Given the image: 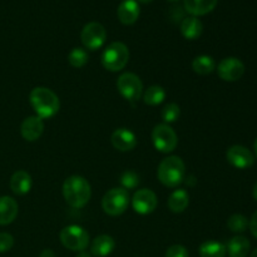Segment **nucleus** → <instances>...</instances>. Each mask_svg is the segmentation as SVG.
Instances as JSON below:
<instances>
[{
  "label": "nucleus",
  "mask_w": 257,
  "mask_h": 257,
  "mask_svg": "<svg viewBox=\"0 0 257 257\" xmlns=\"http://www.w3.org/2000/svg\"><path fill=\"white\" fill-rule=\"evenodd\" d=\"M230 257H246L250 252V241L245 236H235L226 246Z\"/></svg>",
  "instance_id": "412c9836"
},
{
  "label": "nucleus",
  "mask_w": 257,
  "mask_h": 257,
  "mask_svg": "<svg viewBox=\"0 0 257 257\" xmlns=\"http://www.w3.org/2000/svg\"><path fill=\"white\" fill-rule=\"evenodd\" d=\"M181 33L188 40H195L201 37L203 32L202 22L197 17L185 18L181 23Z\"/></svg>",
  "instance_id": "aec40b11"
},
{
  "label": "nucleus",
  "mask_w": 257,
  "mask_h": 257,
  "mask_svg": "<svg viewBox=\"0 0 257 257\" xmlns=\"http://www.w3.org/2000/svg\"><path fill=\"white\" fill-rule=\"evenodd\" d=\"M107 39V30L100 23L92 22L84 25L80 33V40L83 45L89 50H97L103 47Z\"/></svg>",
  "instance_id": "1a4fd4ad"
},
{
  "label": "nucleus",
  "mask_w": 257,
  "mask_h": 257,
  "mask_svg": "<svg viewBox=\"0 0 257 257\" xmlns=\"http://www.w3.org/2000/svg\"><path fill=\"white\" fill-rule=\"evenodd\" d=\"M110 142L115 150L120 152H128L137 146V137L128 128H118L112 133Z\"/></svg>",
  "instance_id": "ddd939ff"
},
{
  "label": "nucleus",
  "mask_w": 257,
  "mask_h": 257,
  "mask_svg": "<svg viewBox=\"0 0 257 257\" xmlns=\"http://www.w3.org/2000/svg\"><path fill=\"white\" fill-rule=\"evenodd\" d=\"M30 104L37 115L42 119L52 118L59 112L60 102L58 95L53 90L45 87H37L30 92Z\"/></svg>",
  "instance_id": "f03ea898"
},
{
  "label": "nucleus",
  "mask_w": 257,
  "mask_h": 257,
  "mask_svg": "<svg viewBox=\"0 0 257 257\" xmlns=\"http://www.w3.org/2000/svg\"><path fill=\"white\" fill-rule=\"evenodd\" d=\"M217 73L218 77L226 82H236L241 79L245 73V65L237 58L228 57L221 60L217 67Z\"/></svg>",
  "instance_id": "9b49d317"
},
{
  "label": "nucleus",
  "mask_w": 257,
  "mask_h": 257,
  "mask_svg": "<svg viewBox=\"0 0 257 257\" xmlns=\"http://www.w3.org/2000/svg\"><path fill=\"white\" fill-rule=\"evenodd\" d=\"M255 152H256V155H257V138H256V141H255Z\"/></svg>",
  "instance_id": "4c0bfd02"
},
{
  "label": "nucleus",
  "mask_w": 257,
  "mask_h": 257,
  "mask_svg": "<svg viewBox=\"0 0 257 257\" xmlns=\"http://www.w3.org/2000/svg\"><path fill=\"white\" fill-rule=\"evenodd\" d=\"M18 211L19 207L14 198L9 196L0 197V226L10 225L17 218Z\"/></svg>",
  "instance_id": "dca6fc26"
},
{
  "label": "nucleus",
  "mask_w": 257,
  "mask_h": 257,
  "mask_svg": "<svg viewBox=\"0 0 257 257\" xmlns=\"http://www.w3.org/2000/svg\"><path fill=\"white\" fill-rule=\"evenodd\" d=\"M227 227L230 228L232 232H243V231L247 230L248 220L243 215L236 213V215H232L227 220Z\"/></svg>",
  "instance_id": "cd10ccee"
},
{
  "label": "nucleus",
  "mask_w": 257,
  "mask_h": 257,
  "mask_svg": "<svg viewBox=\"0 0 257 257\" xmlns=\"http://www.w3.org/2000/svg\"><path fill=\"white\" fill-rule=\"evenodd\" d=\"M88 60H89V55H88L87 50L83 48H73L68 54V62L74 68L84 67Z\"/></svg>",
  "instance_id": "a878e982"
},
{
  "label": "nucleus",
  "mask_w": 257,
  "mask_h": 257,
  "mask_svg": "<svg viewBox=\"0 0 257 257\" xmlns=\"http://www.w3.org/2000/svg\"><path fill=\"white\" fill-rule=\"evenodd\" d=\"M60 242L72 251H83L89 245V233L78 225H69L60 231Z\"/></svg>",
  "instance_id": "423d86ee"
},
{
  "label": "nucleus",
  "mask_w": 257,
  "mask_h": 257,
  "mask_svg": "<svg viewBox=\"0 0 257 257\" xmlns=\"http://www.w3.org/2000/svg\"><path fill=\"white\" fill-rule=\"evenodd\" d=\"M136 2H138V3H142V4H150V3L152 2V0H136Z\"/></svg>",
  "instance_id": "c9c22d12"
},
{
  "label": "nucleus",
  "mask_w": 257,
  "mask_h": 257,
  "mask_svg": "<svg viewBox=\"0 0 257 257\" xmlns=\"http://www.w3.org/2000/svg\"><path fill=\"white\" fill-rule=\"evenodd\" d=\"M250 257H257V248H256L255 251H253L252 253H251V256H250Z\"/></svg>",
  "instance_id": "e433bc0d"
},
{
  "label": "nucleus",
  "mask_w": 257,
  "mask_h": 257,
  "mask_svg": "<svg viewBox=\"0 0 257 257\" xmlns=\"http://www.w3.org/2000/svg\"><path fill=\"white\" fill-rule=\"evenodd\" d=\"M252 195H253V198H255V200L257 201V182H256V185L253 186V191H252Z\"/></svg>",
  "instance_id": "f704fd0d"
},
{
  "label": "nucleus",
  "mask_w": 257,
  "mask_h": 257,
  "mask_svg": "<svg viewBox=\"0 0 257 257\" xmlns=\"http://www.w3.org/2000/svg\"><path fill=\"white\" fill-rule=\"evenodd\" d=\"M120 183H122L124 190L136 188L140 185V176H138L135 171H125V172H123V175L120 176Z\"/></svg>",
  "instance_id": "c85d7f7f"
},
{
  "label": "nucleus",
  "mask_w": 257,
  "mask_h": 257,
  "mask_svg": "<svg viewBox=\"0 0 257 257\" xmlns=\"http://www.w3.org/2000/svg\"><path fill=\"white\" fill-rule=\"evenodd\" d=\"M130 60V50L122 42H113L102 54V64L109 72H119Z\"/></svg>",
  "instance_id": "20e7f679"
},
{
  "label": "nucleus",
  "mask_w": 257,
  "mask_h": 257,
  "mask_svg": "<svg viewBox=\"0 0 257 257\" xmlns=\"http://www.w3.org/2000/svg\"><path fill=\"white\" fill-rule=\"evenodd\" d=\"M115 247V242L112 236L100 235L93 240L90 245V253L97 257H105L113 252Z\"/></svg>",
  "instance_id": "f3484780"
},
{
  "label": "nucleus",
  "mask_w": 257,
  "mask_h": 257,
  "mask_svg": "<svg viewBox=\"0 0 257 257\" xmlns=\"http://www.w3.org/2000/svg\"><path fill=\"white\" fill-rule=\"evenodd\" d=\"M188 203H190V195L186 190H176L175 192L171 193L168 197V208L175 213H181L187 208Z\"/></svg>",
  "instance_id": "4be33fe9"
},
{
  "label": "nucleus",
  "mask_w": 257,
  "mask_h": 257,
  "mask_svg": "<svg viewBox=\"0 0 257 257\" xmlns=\"http://www.w3.org/2000/svg\"><path fill=\"white\" fill-rule=\"evenodd\" d=\"M130 193L123 187L112 188L102 200V208L107 215L119 216L125 212L130 205Z\"/></svg>",
  "instance_id": "39448f33"
},
{
  "label": "nucleus",
  "mask_w": 257,
  "mask_h": 257,
  "mask_svg": "<svg viewBox=\"0 0 257 257\" xmlns=\"http://www.w3.org/2000/svg\"><path fill=\"white\" fill-rule=\"evenodd\" d=\"M226 158L230 165L236 168H240V170L250 168L255 162L252 152L243 146H232L228 148L226 152Z\"/></svg>",
  "instance_id": "f8f14e48"
},
{
  "label": "nucleus",
  "mask_w": 257,
  "mask_h": 257,
  "mask_svg": "<svg viewBox=\"0 0 257 257\" xmlns=\"http://www.w3.org/2000/svg\"><path fill=\"white\" fill-rule=\"evenodd\" d=\"M14 246V237L10 233L0 232V253L8 252Z\"/></svg>",
  "instance_id": "c756f323"
},
{
  "label": "nucleus",
  "mask_w": 257,
  "mask_h": 257,
  "mask_svg": "<svg viewBox=\"0 0 257 257\" xmlns=\"http://www.w3.org/2000/svg\"><path fill=\"white\" fill-rule=\"evenodd\" d=\"M170 2H177V0H170Z\"/></svg>",
  "instance_id": "58836bf2"
},
{
  "label": "nucleus",
  "mask_w": 257,
  "mask_h": 257,
  "mask_svg": "<svg viewBox=\"0 0 257 257\" xmlns=\"http://www.w3.org/2000/svg\"><path fill=\"white\" fill-rule=\"evenodd\" d=\"M226 252V246L217 241H206L198 248L201 257H225Z\"/></svg>",
  "instance_id": "5701e85b"
},
{
  "label": "nucleus",
  "mask_w": 257,
  "mask_h": 257,
  "mask_svg": "<svg viewBox=\"0 0 257 257\" xmlns=\"http://www.w3.org/2000/svg\"><path fill=\"white\" fill-rule=\"evenodd\" d=\"M192 68L197 74L207 75L215 70L216 63L212 57L210 55H200L196 57L192 62Z\"/></svg>",
  "instance_id": "b1692460"
},
{
  "label": "nucleus",
  "mask_w": 257,
  "mask_h": 257,
  "mask_svg": "<svg viewBox=\"0 0 257 257\" xmlns=\"http://www.w3.org/2000/svg\"><path fill=\"white\" fill-rule=\"evenodd\" d=\"M10 188L18 196H24L32 188V177L25 171H17L10 178Z\"/></svg>",
  "instance_id": "6ab92c4d"
},
{
  "label": "nucleus",
  "mask_w": 257,
  "mask_h": 257,
  "mask_svg": "<svg viewBox=\"0 0 257 257\" xmlns=\"http://www.w3.org/2000/svg\"><path fill=\"white\" fill-rule=\"evenodd\" d=\"M248 226H250L251 233H252V235L257 238V211L253 213L252 217H251V221L248 222Z\"/></svg>",
  "instance_id": "2f4dec72"
},
{
  "label": "nucleus",
  "mask_w": 257,
  "mask_h": 257,
  "mask_svg": "<svg viewBox=\"0 0 257 257\" xmlns=\"http://www.w3.org/2000/svg\"><path fill=\"white\" fill-rule=\"evenodd\" d=\"M75 257H92V253L85 252V251L83 250V251H79V252H78V255Z\"/></svg>",
  "instance_id": "72a5a7b5"
},
{
  "label": "nucleus",
  "mask_w": 257,
  "mask_h": 257,
  "mask_svg": "<svg viewBox=\"0 0 257 257\" xmlns=\"http://www.w3.org/2000/svg\"><path fill=\"white\" fill-rule=\"evenodd\" d=\"M152 142L157 151L162 153H170L177 147L178 138L175 131L170 127V124L161 123L153 128Z\"/></svg>",
  "instance_id": "0eeeda50"
},
{
  "label": "nucleus",
  "mask_w": 257,
  "mask_h": 257,
  "mask_svg": "<svg viewBox=\"0 0 257 257\" xmlns=\"http://www.w3.org/2000/svg\"><path fill=\"white\" fill-rule=\"evenodd\" d=\"M188 251L182 245H172L166 251V257H188Z\"/></svg>",
  "instance_id": "7c9ffc66"
},
{
  "label": "nucleus",
  "mask_w": 257,
  "mask_h": 257,
  "mask_svg": "<svg viewBox=\"0 0 257 257\" xmlns=\"http://www.w3.org/2000/svg\"><path fill=\"white\" fill-rule=\"evenodd\" d=\"M44 132V122L42 118L38 115H32L23 120L22 127H20V133H22L23 138L28 142H34Z\"/></svg>",
  "instance_id": "4468645a"
},
{
  "label": "nucleus",
  "mask_w": 257,
  "mask_h": 257,
  "mask_svg": "<svg viewBox=\"0 0 257 257\" xmlns=\"http://www.w3.org/2000/svg\"><path fill=\"white\" fill-rule=\"evenodd\" d=\"M118 92L130 102H136L142 97L143 83L140 77L133 73H123L117 80Z\"/></svg>",
  "instance_id": "6e6552de"
},
{
  "label": "nucleus",
  "mask_w": 257,
  "mask_h": 257,
  "mask_svg": "<svg viewBox=\"0 0 257 257\" xmlns=\"http://www.w3.org/2000/svg\"><path fill=\"white\" fill-rule=\"evenodd\" d=\"M157 196H156V193L152 190L142 188V190H138L133 195V210L137 213H140V215H150V213H152L157 208Z\"/></svg>",
  "instance_id": "9d476101"
},
{
  "label": "nucleus",
  "mask_w": 257,
  "mask_h": 257,
  "mask_svg": "<svg viewBox=\"0 0 257 257\" xmlns=\"http://www.w3.org/2000/svg\"><path fill=\"white\" fill-rule=\"evenodd\" d=\"M218 0H185L186 12L192 17H201L212 12L217 5Z\"/></svg>",
  "instance_id": "a211bd4d"
},
{
  "label": "nucleus",
  "mask_w": 257,
  "mask_h": 257,
  "mask_svg": "<svg viewBox=\"0 0 257 257\" xmlns=\"http://www.w3.org/2000/svg\"><path fill=\"white\" fill-rule=\"evenodd\" d=\"M166 90L161 85H151L143 94L145 103L148 105H158L165 100Z\"/></svg>",
  "instance_id": "393cba45"
},
{
  "label": "nucleus",
  "mask_w": 257,
  "mask_h": 257,
  "mask_svg": "<svg viewBox=\"0 0 257 257\" xmlns=\"http://www.w3.org/2000/svg\"><path fill=\"white\" fill-rule=\"evenodd\" d=\"M63 196L70 207L83 208L90 200V185L82 176H70L63 183Z\"/></svg>",
  "instance_id": "f257e3e1"
},
{
  "label": "nucleus",
  "mask_w": 257,
  "mask_h": 257,
  "mask_svg": "<svg viewBox=\"0 0 257 257\" xmlns=\"http://www.w3.org/2000/svg\"><path fill=\"white\" fill-rule=\"evenodd\" d=\"M39 257H55V253L53 252L50 248H45V250L42 251V253H40Z\"/></svg>",
  "instance_id": "473e14b6"
},
{
  "label": "nucleus",
  "mask_w": 257,
  "mask_h": 257,
  "mask_svg": "<svg viewBox=\"0 0 257 257\" xmlns=\"http://www.w3.org/2000/svg\"><path fill=\"white\" fill-rule=\"evenodd\" d=\"M181 109L180 105L176 104V103H168L163 107L162 112H161V117H162L163 122L166 124H170V123L176 122V120L180 118Z\"/></svg>",
  "instance_id": "bb28decb"
},
{
  "label": "nucleus",
  "mask_w": 257,
  "mask_h": 257,
  "mask_svg": "<svg viewBox=\"0 0 257 257\" xmlns=\"http://www.w3.org/2000/svg\"><path fill=\"white\" fill-rule=\"evenodd\" d=\"M117 17L124 25H132L140 17V5L136 0H124L117 9Z\"/></svg>",
  "instance_id": "2eb2a0df"
},
{
  "label": "nucleus",
  "mask_w": 257,
  "mask_h": 257,
  "mask_svg": "<svg viewBox=\"0 0 257 257\" xmlns=\"http://www.w3.org/2000/svg\"><path fill=\"white\" fill-rule=\"evenodd\" d=\"M186 166L182 158L178 156H170L161 161L157 170V177L166 187L175 188L183 182Z\"/></svg>",
  "instance_id": "7ed1b4c3"
}]
</instances>
